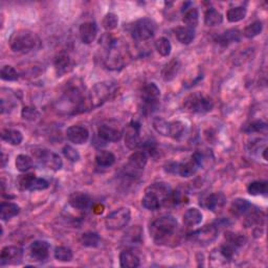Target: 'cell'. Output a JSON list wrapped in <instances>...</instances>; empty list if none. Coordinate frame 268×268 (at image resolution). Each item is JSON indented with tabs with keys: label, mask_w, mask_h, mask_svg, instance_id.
<instances>
[{
	"label": "cell",
	"mask_w": 268,
	"mask_h": 268,
	"mask_svg": "<svg viewBox=\"0 0 268 268\" xmlns=\"http://www.w3.org/2000/svg\"><path fill=\"white\" fill-rule=\"evenodd\" d=\"M246 14H247L246 8L243 6L231 7L227 13V18L230 22L235 23V22H239L241 20H243L246 17Z\"/></svg>",
	"instance_id": "e575fe53"
},
{
	"label": "cell",
	"mask_w": 268,
	"mask_h": 268,
	"mask_svg": "<svg viewBox=\"0 0 268 268\" xmlns=\"http://www.w3.org/2000/svg\"><path fill=\"white\" fill-rule=\"evenodd\" d=\"M253 206L254 205L248 202L246 199H243V198H237V199L231 202L230 211L232 215L236 216V217H241V216H245Z\"/></svg>",
	"instance_id": "603a6c76"
},
{
	"label": "cell",
	"mask_w": 268,
	"mask_h": 268,
	"mask_svg": "<svg viewBox=\"0 0 268 268\" xmlns=\"http://www.w3.org/2000/svg\"><path fill=\"white\" fill-rule=\"evenodd\" d=\"M23 249L18 246H5L2 248L0 254V264L5 265H16L22 261Z\"/></svg>",
	"instance_id": "7c38bea8"
},
{
	"label": "cell",
	"mask_w": 268,
	"mask_h": 268,
	"mask_svg": "<svg viewBox=\"0 0 268 268\" xmlns=\"http://www.w3.org/2000/svg\"><path fill=\"white\" fill-rule=\"evenodd\" d=\"M180 67H181V63L178 59L174 58L170 60V61L163 66L161 71V77L163 79V81L171 82L174 80L180 71Z\"/></svg>",
	"instance_id": "ffe728a7"
},
{
	"label": "cell",
	"mask_w": 268,
	"mask_h": 268,
	"mask_svg": "<svg viewBox=\"0 0 268 268\" xmlns=\"http://www.w3.org/2000/svg\"><path fill=\"white\" fill-rule=\"evenodd\" d=\"M218 234L219 228L216 227L215 224H210V226H205L202 229L192 232L190 235V238H191L192 241L197 242V243L206 245L217 238Z\"/></svg>",
	"instance_id": "9c48e42d"
},
{
	"label": "cell",
	"mask_w": 268,
	"mask_h": 268,
	"mask_svg": "<svg viewBox=\"0 0 268 268\" xmlns=\"http://www.w3.org/2000/svg\"><path fill=\"white\" fill-rule=\"evenodd\" d=\"M267 129V124L262 122V120H255V122L250 123L249 126L245 129L247 132H265Z\"/></svg>",
	"instance_id": "f907efd6"
},
{
	"label": "cell",
	"mask_w": 268,
	"mask_h": 268,
	"mask_svg": "<svg viewBox=\"0 0 268 268\" xmlns=\"http://www.w3.org/2000/svg\"><path fill=\"white\" fill-rule=\"evenodd\" d=\"M183 22L185 23V27L190 29L194 30L197 27L199 23V12L196 7L187 8L183 17Z\"/></svg>",
	"instance_id": "4dcf8cb0"
},
{
	"label": "cell",
	"mask_w": 268,
	"mask_h": 268,
	"mask_svg": "<svg viewBox=\"0 0 268 268\" xmlns=\"http://www.w3.org/2000/svg\"><path fill=\"white\" fill-rule=\"evenodd\" d=\"M150 236L156 245L174 246L180 239L177 220L173 216H162L150 226Z\"/></svg>",
	"instance_id": "6da1fadb"
},
{
	"label": "cell",
	"mask_w": 268,
	"mask_h": 268,
	"mask_svg": "<svg viewBox=\"0 0 268 268\" xmlns=\"http://www.w3.org/2000/svg\"><path fill=\"white\" fill-rule=\"evenodd\" d=\"M68 203L76 210L84 211V210H87L88 207L90 206L91 199H90L89 195H87L86 193L75 192L71 196H69Z\"/></svg>",
	"instance_id": "d6986e66"
},
{
	"label": "cell",
	"mask_w": 268,
	"mask_h": 268,
	"mask_svg": "<svg viewBox=\"0 0 268 268\" xmlns=\"http://www.w3.org/2000/svg\"><path fill=\"white\" fill-rule=\"evenodd\" d=\"M21 117L28 122H36L40 117V112L36 107L25 106L21 110Z\"/></svg>",
	"instance_id": "b9f144b4"
},
{
	"label": "cell",
	"mask_w": 268,
	"mask_h": 268,
	"mask_svg": "<svg viewBox=\"0 0 268 268\" xmlns=\"http://www.w3.org/2000/svg\"><path fill=\"white\" fill-rule=\"evenodd\" d=\"M54 64H55L56 73L59 77H62L63 75L69 73L73 69L72 59L68 55H65V54L59 55L58 57H56Z\"/></svg>",
	"instance_id": "7402d4cb"
},
{
	"label": "cell",
	"mask_w": 268,
	"mask_h": 268,
	"mask_svg": "<svg viewBox=\"0 0 268 268\" xmlns=\"http://www.w3.org/2000/svg\"><path fill=\"white\" fill-rule=\"evenodd\" d=\"M98 134L103 141L108 143L118 142L120 141V138L123 137V132L120 131L119 129L107 124H102L99 126Z\"/></svg>",
	"instance_id": "e0dca14e"
},
{
	"label": "cell",
	"mask_w": 268,
	"mask_h": 268,
	"mask_svg": "<svg viewBox=\"0 0 268 268\" xmlns=\"http://www.w3.org/2000/svg\"><path fill=\"white\" fill-rule=\"evenodd\" d=\"M247 192L252 196L266 195L267 194V183L266 181H254L247 187Z\"/></svg>",
	"instance_id": "d590c367"
},
{
	"label": "cell",
	"mask_w": 268,
	"mask_h": 268,
	"mask_svg": "<svg viewBox=\"0 0 268 268\" xmlns=\"http://www.w3.org/2000/svg\"><path fill=\"white\" fill-rule=\"evenodd\" d=\"M116 93V85L110 82L97 83L92 86L88 94V102L91 108L102 106L109 100H111Z\"/></svg>",
	"instance_id": "277c9868"
},
{
	"label": "cell",
	"mask_w": 268,
	"mask_h": 268,
	"mask_svg": "<svg viewBox=\"0 0 268 268\" xmlns=\"http://www.w3.org/2000/svg\"><path fill=\"white\" fill-rule=\"evenodd\" d=\"M125 146L127 148L134 150L141 145V125L140 123L132 120L125 130L124 134Z\"/></svg>",
	"instance_id": "8fae6325"
},
{
	"label": "cell",
	"mask_w": 268,
	"mask_h": 268,
	"mask_svg": "<svg viewBox=\"0 0 268 268\" xmlns=\"http://www.w3.org/2000/svg\"><path fill=\"white\" fill-rule=\"evenodd\" d=\"M15 166L16 169L19 172H27L33 167V159L31 156H29V155L20 154L16 157Z\"/></svg>",
	"instance_id": "74e56055"
},
{
	"label": "cell",
	"mask_w": 268,
	"mask_h": 268,
	"mask_svg": "<svg viewBox=\"0 0 268 268\" xmlns=\"http://www.w3.org/2000/svg\"><path fill=\"white\" fill-rule=\"evenodd\" d=\"M266 153H267V148H266V147H265V148H264V150H263V158H264V160H267Z\"/></svg>",
	"instance_id": "816d5d0a"
},
{
	"label": "cell",
	"mask_w": 268,
	"mask_h": 268,
	"mask_svg": "<svg viewBox=\"0 0 268 268\" xmlns=\"http://www.w3.org/2000/svg\"><path fill=\"white\" fill-rule=\"evenodd\" d=\"M262 30H263L262 22L260 20H257L253 23H250L249 25H247V27L243 31V35H244V37H246L248 39H252V38L257 37L258 35H260Z\"/></svg>",
	"instance_id": "ab89813d"
},
{
	"label": "cell",
	"mask_w": 268,
	"mask_h": 268,
	"mask_svg": "<svg viewBox=\"0 0 268 268\" xmlns=\"http://www.w3.org/2000/svg\"><path fill=\"white\" fill-rule=\"evenodd\" d=\"M48 187H49V184H48L47 180H45L44 178L35 177L34 180H33L32 185H31V187H30L29 191H31V192L43 191V190H46Z\"/></svg>",
	"instance_id": "c3c4849f"
},
{
	"label": "cell",
	"mask_w": 268,
	"mask_h": 268,
	"mask_svg": "<svg viewBox=\"0 0 268 268\" xmlns=\"http://www.w3.org/2000/svg\"><path fill=\"white\" fill-rule=\"evenodd\" d=\"M148 162V156L144 151H136L128 158L125 172L128 176H138Z\"/></svg>",
	"instance_id": "ba28073f"
},
{
	"label": "cell",
	"mask_w": 268,
	"mask_h": 268,
	"mask_svg": "<svg viewBox=\"0 0 268 268\" xmlns=\"http://www.w3.org/2000/svg\"><path fill=\"white\" fill-rule=\"evenodd\" d=\"M202 219H203L202 213L198 209H196V207H190L183 216L184 224L188 228H193L198 226V224H200L202 222Z\"/></svg>",
	"instance_id": "44dd1931"
},
{
	"label": "cell",
	"mask_w": 268,
	"mask_h": 268,
	"mask_svg": "<svg viewBox=\"0 0 268 268\" xmlns=\"http://www.w3.org/2000/svg\"><path fill=\"white\" fill-rule=\"evenodd\" d=\"M107 50L108 54L105 59V66L110 71L122 69L130 61V51L123 41L115 39Z\"/></svg>",
	"instance_id": "7a4b0ae2"
},
{
	"label": "cell",
	"mask_w": 268,
	"mask_h": 268,
	"mask_svg": "<svg viewBox=\"0 0 268 268\" xmlns=\"http://www.w3.org/2000/svg\"><path fill=\"white\" fill-rule=\"evenodd\" d=\"M142 234H143L142 229L140 227H134L131 230H129L125 239H127L129 243H131V244L141 243L143 240Z\"/></svg>",
	"instance_id": "f6af8a7d"
},
{
	"label": "cell",
	"mask_w": 268,
	"mask_h": 268,
	"mask_svg": "<svg viewBox=\"0 0 268 268\" xmlns=\"http://www.w3.org/2000/svg\"><path fill=\"white\" fill-rule=\"evenodd\" d=\"M186 126L180 120H173L170 122V136L174 140H179V138L185 134Z\"/></svg>",
	"instance_id": "60d3db41"
},
{
	"label": "cell",
	"mask_w": 268,
	"mask_h": 268,
	"mask_svg": "<svg viewBox=\"0 0 268 268\" xmlns=\"http://www.w3.org/2000/svg\"><path fill=\"white\" fill-rule=\"evenodd\" d=\"M160 97V90L158 86L154 83H147L142 88L141 98L148 107H153L158 102Z\"/></svg>",
	"instance_id": "9a60e30c"
},
{
	"label": "cell",
	"mask_w": 268,
	"mask_h": 268,
	"mask_svg": "<svg viewBox=\"0 0 268 268\" xmlns=\"http://www.w3.org/2000/svg\"><path fill=\"white\" fill-rule=\"evenodd\" d=\"M20 213V207L14 202H2L0 205V218L3 221L10 220Z\"/></svg>",
	"instance_id": "4316f807"
},
{
	"label": "cell",
	"mask_w": 268,
	"mask_h": 268,
	"mask_svg": "<svg viewBox=\"0 0 268 268\" xmlns=\"http://www.w3.org/2000/svg\"><path fill=\"white\" fill-rule=\"evenodd\" d=\"M241 38V33L238 30L231 29L228 30L227 32H224L223 34L219 35V36L216 38V42L220 44L221 46L226 47L230 45L231 43H236L240 40Z\"/></svg>",
	"instance_id": "cb8c5ba5"
},
{
	"label": "cell",
	"mask_w": 268,
	"mask_h": 268,
	"mask_svg": "<svg viewBox=\"0 0 268 268\" xmlns=\"http://www.w3.org/2000/svg\"><path fill=\"white\" fill-rule=\"evenodd\" d=\"M55 258L59 262H71L74 258L73 250L65 246H59L55 249Z\"/></svg>",
	"instance_id": "f35d334b"
},
{
	"label": "cell",
	"mask_w": 268,
	"mask_h": 268,
	"mask_svg": "<svg viewBox=\"0 0 268 268\" xmlns=\"http://www.w3.org/2000/svg\"><path fill=\"white\" fill-rule=\"evenodd\" d=\"M81 41L84 44H91V43L96 40L98 35V27L94 22L88 21L84 22L80 25L79 29Z\"/></svg>",
	"instance_id": "ac0fdd59"
},
{
	"label": "cell",
	"mask_w": 268,
	"mask_h": 268,
	"mask_svg": "<svg viewBox=\"0 0 268 268\" xmlns=\"http://www.w3.org/2000/svg\"><path fill=\"white\" fill-rule=\"evenodd\" d=\"M39 38L36 34L30 30H18L12 34L10 38V47L14 53L28 54L34 50L39 44Z\"/></svg>",
	"instance_id": "3957f363"
},
{
	"label": "cell",
	"mask_w": 268,
	"mask_h": 268,
	"mask_svg": "<svg viewBox=\"0 0 268 268\" xmlns=\"http://www.w3.org/2000/svg\"><path fill=\"white\" fill-rule=\"evenodd\" d=\"M80 243L85 247H98L101 243V238L97 232L87 231L82 234L80 238Z\"/></svg>",
	"instance_id": "836d02e7"
},
{
	"label": "cell",
	"mask_w": 268,
	"mask_h": 268,
	"mask_svg": "<svg viewBox=\"0 0 268 268\" xmlns=\"http://www.w3.org/2000/svg\"><path fill=\"white\" fill-rule=\"evenodd\" d=\"M119 265L123 268H136L141 265L140 258L130 250H123L119 254Z\"/></svg>",
	"instance_id": "484cf974"
},
{
	"label": "cell",
	"mask_w": 268,
	"mask_h": 268,
	"mask_svg": "<svg viewBox=\"0 0 268 268\" xmlns=\"http://www.w3.org/2000/svg\"><path fill=\"white\" fill-rule=\"evenodd\" d=\"M35 177H36V175L33 174V173L21 175L18 179V188L21 190V191H29Z\"/></svg>",
	"instance_id": "7dc6e473"
},
{
	"label": "cell",
	"mask_w": 268,
	"mask_h": 268,
	"mask_svg": "<svg viewBox=\"0 0 268 268\" xmlns=\"http://www.w3.org/2000/svg\"><path fill=\"white\" fill-rule=\"evenodd\" d=\"M102 25H103V28L105 29L106 31H108V32L115 30L117 28V25H118V17H117V15H115V13L106 14L105 17L103 18Z\"/></svg>",
	"instance_id": "7bdbcfd3"
},
{
	"label": "cell",
	"mask_w": 268,
	"mask_h": 268,
	"mask_svg": "<svg viewBox=\"0 0 268 268\" xmlns=\"http://www.w3.org/2000/svg\"><path fill=\"white\" fill-rule=\"evenodd\" d=\"M223 22V16L215 8H209L204 13V24L206 27H217Z\"/></svg>",
	"instance_id": "1f68e13d"
},
{
	"label": "cell",
	"mask_w": 268,
	"mask_h": 268,
	"mask_svg": "<svg viewBox=\"0 0 268 268\" xmlns=\"http://www.w3.org/2000/svg\"><path fill=\"white\" fill-rule=\"evenodd\" d=\"M226 241L229 243L236 246L237 248H240L246 243V238L243 235L236 234V232L232 231H227L226 232Z\"/></svg>",
	"instance_id": "ee69618b"
},
{
	"label": "cell",
	"mask_w": 268,
	"mask_h": 268,
	"mask_svg": "<svg viewBox=\"0 0 268 268\" xmlns=\"http://www.w3.org/2000/svg\"><path fill=\"white\" fill-rule=\"evenodd\" d=\"M227 204V197L223 193H213L203 200V205L213 213H220Z\"/></svg>",
	"instance_id": "2e32d148"
},
{
	"label": "cell",
	"mask_w": 268,
	"mask_h": 268,
	"mask_svg": "<svg viewBox=\"0 0 268 268\" xmlns=\"http://www.w3.org/2000/svg\"><path fill=\"white\" fill-rule=\"evenodd\" d=\"M0 76H1V79L3 81H16L18 80L19 77V75L17 73L16 69L10 65H5L1 68Z\"/></svg>",
	"instance_id": "bcb514c9"
},
{
	"label": "cell",
	"mask_w": 268,
	"mask_h": 268,
	"mask_svg": "<svg viewBox=\"0 0 268 268\" xmlns=\"http://www.w3.org/2000/svg\"><path fill=\"white\" fill-rule=\"evenodd\" d=\"M1 140L12 146H19L23 141V135L16 129H3L1 131Z\"/></svg>",
	"instance_id": "f1b7e54d"
},
{
	"label": "cell",
	"mask_w": 268,
	"mask_h": 268,
	"mask_svg": "<svg viewBox=\"0 0 268 268\" xmlns=\"http://www.w3.org/2000/svg\"><path fill=\"white\" fill-rule=\"evenodd\" d=\"M49 244L46 241H34L30 246V257L35 262H44L49 256Z\"/></svg>",
	"instance_id": "4fadbf2b"
},
{
	"label": "cell",
	"mask_w": 268,
	"mask_h": 268,
	"mask_svg": "<svg viewBox=\"0 0 268 268\" xmlns=\"http://www.w3.org/2000/svg\"><path fill=\"white\" fill-rule=\"evenodd\" d=\"M37 159L42 163L43 166H45L47 169L57 172L61 170L63 167V161L61 157L58 154L48 151V150H39L38 152L35 153Z\"/></svg>",
	"instance_id": "30bf717a"
},
{
	"label": "cell",
	"mask_w": 268,
	"mask_h": 268,
	"mask_svg": "<svg viewBox=\"0 0 268 268\" xmlns=\"http://www.w3.org/2000/svg\"><path fill=\"white\" fill-rule=\"evenodd\" d=\"M131 220V212L128 207L119 209L110 213L105 219V226L110 230H119L128 226Z\"/></svg>",
	"instance_id": "8992f818"
},
{
	"label": "cell",
	"mask_w": 268,
	"mask_h": 268,
	"mask_svg": "<svg viewBox=\"0 0 268 268\" xmlns=\"http://www.w3.org/2000/svg\"><path fill=\"white\" fill-rule=\"evenodd\" d=\"M66 137L69 142L76 145H83L87 143L89 140V131L88 129L83 126L74 125L67 128Z\"/></svg>",
	"instance_id": "5bb4252c"
},
{
	"label": "cell",
	"mask_w": 268,
	"mask_h": 268,
	"mask_svg": "<svg viewBox=\"0 0 268 268\" xmlns=\"http://www.w3.org/2000/svg\"><path fill=\"white\" fill-rule=\"evenodd\" d=\"M152 126L155 131L162 136H170V122L160 116L154 117Z\"/></svg>",
	"instance_id": "d6a6232c"
},
{
	"label": "cell",
	"mask_w": 268,
	"mask_h": 268,
	"mask_svg": "<svg viewBox=\"0 0 268 268\" xmlns=\"http://www.w3.org/2000/svg\"><path fill=\"white\" fill-rule=\"evenodd\" d=\"M175 36L181 44L189 45L195 39V31L187 27H178L174 30Z\"/></svg>",
	"instance_id": "83f0119b"
},
{
	"label": "cell",
	"mask_w": 268,
	"mask_h": 268,
	"mask_svg": "<svg viewBox=\"0 0 268 268\" xmlns=\"http://www.w3.org/2000/svg\"><path fill=\"white\" fill-rule=\"evenodd\" d=\"M63 154H64V156L69 160V161H72V162H77V161H79L80 160V154L79 152H77L74 147L72 146H65L64 148H63Z\"/></svg>",
	"instance_id": "681fc988"
},
{
	"label": "cell",
	"mask_w": 268,
	"mask_h": 268,
	"mask_svg": "<svg viewBox=\"0 0 268 268\" xmlns=\"http://www.w3.org/2000/svg\"><path fill=\"white\" fill-rule=\"evenodd\" d=\"M155 33V23L149 18L138 19L132 25L131 35L132 38L136 41H147L150 40Z\"/></svg>",
	"instance_id": "52a82bcc"
},
{
	"label": "cell",
	"mask_w": 268,
	"mask_h": 268,
	"mask_svg": "<svg viewBox=\"0 0 268 268\" xmlns=\"http://www.w3.org/2000/svg\"><path fill=\"white\" fill-rule=\"evenodd\" d=\"M96 162L99 167H111L115 162V155L107 150H100L96 155Z\"/></svg>",
	"instance_id": "f546056e"
},
{
	"label": "cell",
	"mask_w": 268,
	"mask_h": 268,
	"mask_svg": "<svg viewBox=\"0 0 268 268\" xmlns=\"http://www.w3.org/2000/svg\"><path fill=\"white\" fill-rule=\"evenodd\" d=\"M155 48H156L157 53L162 57H168L171 54L172 45L169 39L165 37H160L155 41Z\"/></svg>",
	"instance_id": "8d00e7d4"
},
{
	"label": "cell",
	"mask_w": 268,
	"mask_h": 268,
	"mask_svg": "<svg viewBox=\"0 0 268 268\" xmlns=\"http://www.w3.org/2000/svg\"><path fill=\"white\" fill-rule=\"evenodd\" d=\"M142 204L145 209L149 211H156L162 205L160 198L148 190H145V195L142 199Z\"/></svg>",
	"instance_id": "d4e9b609"
},
{
	"label": "cell",
	"mask_w": 268,
	"mask_h": 268,
	"mask_svg": "<svg viewBox=\"0 0 268 268\" xmlns=\"http://www.w3.org/2000/svg\"><path fill=\"white\" fill-rule=\"evenodd\" d=\"M184 108L191 114H206L214 108V102L204 93L194 92L184 100Z\"/></svg>",
	"instance_id": "5b68a950"
}]
</instances>
